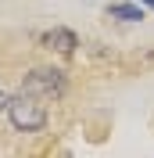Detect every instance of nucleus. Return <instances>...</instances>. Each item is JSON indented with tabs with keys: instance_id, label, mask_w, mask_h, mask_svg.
<instances>
[{
	"instance_id": "obj_1",
	"label": "nucleus",
	"mask_w": 154,
	"mask_h": 158,
	"mask_svg": "<svg viewBox=\"0 0 154 158\" xmlns=\"http://www.w3.org/2000/svg\"><path fill=\"white\" fill-rule=\"evenodd\" d=\"M7 118H11V126L18 133H39L47 126V104H43V97L22 90L18 97L7 101Z\"/></svg>"
},
{
	"instance_id": "obj_2",
	"label": "nucleus",
	"mask_w": 154,
	"mask_h": 158,
	"mask_svg": "<svg viewBox=\"0 0 154 158\" xmlns=\"http://www.w3.org/2000/svg\"><path fill=\"white\" fill-rule=\"evenodd\" d=\"M22 90H29V94H36V97H65L68 90V79L61 69H32L29 76H25V83H22Z\"/></svg>"
},
{
	"instance_id": "obj_3",
	"label": "nucleus",
	"mask_w": 154,
	"mask_h": 158,
	"mask_svg": "<svg viewBox=\"0 0 154 158\" xmlns=\"http://www.w3.org/2000/svg\"><path fill=\"white\" fill-rule=\"evenodd\" d=\"M39 43H43L47 50H58V54H72V50L79 47V40H75L72 29H50V32L39 36Z\"/></svg>"
},
{
	"instance_id": "obj_4",
	"label": "nucleus",
	"mask_w": 154,
	"mask_h": 158,
	"mask_svg": "<svg viewBox=\"0 0 154 158\" xmlns=\"http://www.w3.org/2000/svg\"><path fill=\"white\" fill-rule=\"evenodd\" d=\"M107 15H111V18H122V22H140V18H147V15H144V4H111Z\"/></svg>"
},
{
	"instance_id": "obj_5",
	"label": "nucleus",
	"mask_w": 154,
	"mask_h": 158,
	"mask_svg": "<svg viewBox=\"0 0 154 158\" xmlns=\"http://www.w3.org/2000/svg\"><path fill=\"white\" fill-rule=\"evenodd\" d=\"M7 101H11V97H7V90L0 86V111H7Z\"/></svg>"
},
{
	"instance_id": "obj_6",
	"label": "nucleus",
	"mask_w": 154,
	"mask_h": 158,
	"mask_svg": "<svg viewBox=\"0 0 154 158\" xmlns=\"http://www.w3.org/2000/svg\"><path fill=\"white\" fill-rule=\"evenodd\" d=\"M136 4H144V7H154V0H136Z\"/></svg>"
}]
</instances>
